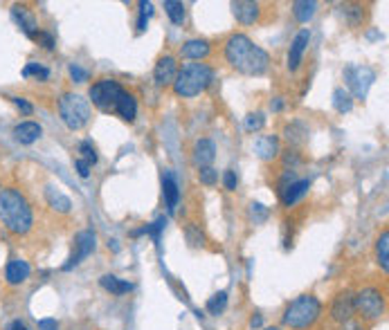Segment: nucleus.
Here are the masks:
<instances>
[{"label":"nucleus","mask_w":389,"mask_h":330,"mask_svg":"<svg viewBox=\"0 0 389 330\" xmlns=\"http://www.w3.org/2000/svg\"><path fill=\"white\" fill-rule=\"evenodd\" d=\"M225 61L241 74L261 76L270 68V57L248 34H232L225 41Z\"/></svg>","instance_id":"f257e3e1"},{"label":"nucleus","mask_w":389,"mask_h":330,"mask_svg":"<svg viewBox=\"0 0 389 330\" xmlns=\"http://www.w3.org/2000/svg\"><path fill=\"white\" fill-rule=\"evenodd\" d=\"M0 220L7 227V232L23 236L34 225V211L30 200L23 191L14 187L0 189Z\"/></svg>","instance_id":"f03ea898"},{"label":"nucleus","mask_w":389,"mask_h":330,"mask_svg":"<svg viewBox=\"0 0 389 330\" xmlns=\"http://www.w3.org/2000/svg\"><path fill=\"white\" fill-rule=\"evenodd\" d=\"M214 81V70L207 63H187L178 70L174 92L183 99L198 97Z\"/></svg>","instance_id":"7ed1b4c3"},{"label":"nucleus","mask_w":389,"mask_h":330,"mask_svg":"<svg viewBox=\"0 0 389 330\" xmlns=\"http://www.w3.org/2000/svg\"><path fill=\"white\" fill-rule=\"evenodd\" d=\"M322 317V301L315 295H302L291 301L281 314V322L291 330H308L313 328Z\"/></svg>","instance_id":"20e7f679"},{"label":"nucleus","mask_w":389,"mask_h":330,"mask_svg":"<svg viewBox=\"0 0 389 330\" xmlns=\"http://www.w3.org/2000/svg\"><path fill=\"white\" fill-rule=\"evenodd\" d=\"M59 115L70 130H81L90 122V101L77 92H66L59 99Z\"/></svg>","instance_id":"39448f33"},{"label":"nucleus","mask_w":389,"mask_h":330,"mask_svg":"<svg viewBox=\"0 0 389 330\" xmlns=\"http://www.w3.org/2000/svg\"><path fill=\"white\" fill-rule=\"evenodd\" d=\"M354 306H356V314L362 317V324H376L385 317V292H380L378 288L367 285L362 288L360 292L354 295Z\"/></svg>","instance_id":"423d86ee"},{"label":"nucleus","mask_w":389,"mask_h":330,"mask_svg":"<svg viewBox=\"0 0 389 330\" xmlns=\"http://www.w3.org/2000/svg\"><path fill=\"white\" fill-rule=\"evenodd\" d=\"M124 92L126 90L122 88V84L115 81V79H99V81L90 86L88 97H90V101H93L95 108H99L101 113L115 115L120 99L124 97Z\"/></svg>","instance_id":"0eeeda50"},{"label":"nucleus","mask_w":389,"mask_h":330,"mask_svg":"<svg viewBox=\"0 0 389 330\" xmlns=\"http://www.w3.org/2000/svg\"><path fill=\"white\" fill-rule=\"evenodd\" d=\"M373 79H376V72L369 65H349L344 70V81L349 84V95L360 101L367 99Z\"/></svg>","instance_id":"6e6552de"},{"label":"nucleus","mask_w":389,"mask_h":330,"mask_svg":"<svg viewBox=\"0 0 389 330\" xmlns=\"http://www.w3.org/2000/svg\"><path fill=\"white\" fill-rule=\"evenodd\" d=\"M95 247H97V236H95V232H90V229L79 232V234L74 236V252L68 258L66 266H63V270L68 272V270L77 268L86 256H90V254L95 252Z\"/></svg>","instance_id":"1a4fd4ad"},{"label":"nucleus","mask_w":389,"mask_h":330,"mask_svg":"<svg viewBox=\"0 0 389 330\" xmlns=\"http://www.w3.org/2000/svg\"><path fill=\"white\" fill-rule=\"evenodd\" d=\"M356 314V306H354V292L351 290H342V292L335 295L333 303H331V319L335 324H346L351 322Z\"/></svg>","instance_id":"9d476101"},{"label":"nucleus","mask_w":389,"mask_h":330,"mask_svg":"<svg viewBox=\"0 0 389 330\" xmlns=\"http://www.w3.org/2000/svg\"><path fill=\"white\" fill-rule=\"evenodd\" d=\"M176 76H178V61L171 55L160 57L153 68V81L160 88H169V86H174Z\"/></svg>","instance_id":"9b49d317"},{"label":"nucleus","mask_w":389,"mask_h":330,"mask_svg":"<svg viewBox=\"0 0 389 330\" xmlns=\"http://www.w3.org/2000/svg\"><path fill=\"white\" fill-rule=\"evenodd\" d=\"M232 14L241 25H254L261 18V5L254 0H235L232 3Z\"/></svg>","instance_id":"f8f14e48"},{"label":"nucleus","mask_w":389,"mask_h":330,"mask_svg":"<svg viewBox=\"0 0 389 330\" xmlns=\"http://www.w3.org/2000/svg\"><path fill=\"white\" fill-rule=\"evenodd\" d=\"M308 189H310V180L308 178H295L293 182H288L286 187L279 191L281 205L283 207H293L295 203H300L302 198L308 193Z\"/></svg>","instance_id":"ddd939ff"},{"label":"nucleus","mask_w":389,"mask_h":330,"mask_svg":"<svg viewBox=\"0 0 389 330\" xmlns=\"http://www.w3.org/2000/svg\"><path fill=\"white\" fill-rule=\"evenodd\" d=\"M308 43H310V32L308 30H300L295 34L291 50H288V70L291 72H295L302 65V59H304V52H306Z\"/></svg>","instance_id":"4468645a"},{"label":"nucleus","mask_w":389,"mask_h":330,"mask_svg":"<svg viewBox=\"0 0 389 330\" xmlns=\"http://www.w3.org/2000/svg\"><path fill=\"white\" fill-rule=\"evenodd\" d=\"M210 52H212V43L207 41V38H189V41L180 47V57L187 61H203L210 57Z\"/></svg>","instance_id":"2eb2a0df"},{"label":"nucleus","mask_w":389,"mask_h":330,"mask_svg":"<svg viewBox=\"0 0 389 330\" xmlns=\"http://www.w3.org/2000/svg\"><path fill=\"white\" fill-rule=\"evenodd\" d=\"M30 279V263L23 258H9L5 266V281L9 285H21Z\"/></svg>","instance_id":"dca6fc26"},{"label":"nucleus","mask_w":389,"mask_h":330,"mask_svg":"<svg viewBox=\"0 0 389 330\" xmlns=\"http://www.w3.org/2000/svg\"><path fill=\"white\" fill-rule=\"evenodd\" d=\"M216 157V144L207 137H201L196 144H193V164L198 169H205V166H212Z\"/></svg>","instance_id":"f3484780"},{"label":"nucleus","mask_w":389,"mask_h":330,"mask_svg":"<svg viewBox=\"0 0 389 330\" xmlns=\"http://www.w3.org/2000/svg\"><path fill=\"white\" fill-rule=\"evenodd\" d=\"M11 18L18 25V28L28 34L30 38H34V34L38 32V23H36V16L32 11L25 7V5H14L11 7Z\"/></svg>","instance_id":"a211bd4d"},{"label":"nucleus","mask_w":389,"mask_h":330,"mask_svg":"<svg viewBox=\"0 0 389 330\" xmlns=\"http://www.w3.org/2000/svg\"><path fill=\"white\" fill-rule=\"evenodd\" d=\"M162 195H164L167 211L174 214L176 207H178V200H180V189H178L176 176L171 173V171H164L162 173Z\"/></svg>","instance_id":"6ab92c4d"},{"label":"nucleus","mask_w":389,"mask_h":330,"mask_svg":"<svg viewBox=\"0 0 389 330\" xmlns=\"http://www.w3.org/2000/svg\"><path fill=\"white\" fill-rule=\"evenodd\" d=\"M254 151H256V155L261 157L264 162L275 160V157L279 155V137L277 135H261V137H256Z\"/></svg>","instance_id":"aec40b11"},{"label":"nucleus","mask_w":389,"mask_h":330,"mask_svg":"<svg viewBox=\"0 0 389 330\" xmlns=\"http://www.w3.org/2000/svg\"><path fill=\"white\" fill-rule=\"evenodd\" d=\"M41 135H43V128H41V124H36V122H21V124L14 128V137H16V142L25 144V147H30V144H34Z\"/></svg>","instance_id":"412c9836"},{"label":"nucleus","mask_w":389,"mask_h":330,"mask_svg":"<svg viewBox=\"0 0 389 330\" xmlns=\"http://www.w3.org/2000/svg\"><path fill=\"white\" fill-rule=\"evenodd\" d=\"M45 200H47V205L52 209L59 211V214H70V211H72V200L63 191H59L57 187H47L45 189Z\"/></svg>","instance_id":"4be33fe9"},{"label":"nucleus","mask_w":389,"mask_h":330,"mask_svg":"<svg viewBox=\"0 0 389 330\" xmlns=\"http://www.w3.org/2000/svg\"><path fill=\"white\" fill-rule=\"evenodd\" d=\"M99 285L106 290V292L115 295V297H122V295H128L133 290V283H128V281H122L118 279V276H113V274H103L101 279H99Z\"/></svg>","instance_id":"5701e85b"},{"label":"nucleus","mask_w":389,"mask_h":330,"mask_svg":"<svg viewBox=\"0 0 389 330\" xmlns=\"http://www.w3.org/2000/svg\"><path fill=\"white\" fill-rule=\"evenodd\" d=\"M376 263H378V268L387 274L389 272V232L383 229L380 236L376 239Z\"/></svg>","instance_id":"b1692460"},{"label":"nucleus","mask_w":389,"mask_h":330,"mask_svg":"<svg viewBox=\"0 0 389 330\" xmlns=\"http://www.w3.org/2000/svg\"><path fill=\"white\" fill-rule=\"evenodd\" d=\"M115 115H120L122 120L128 122V124L135 122V117H137V101H135V97L131 95V92H124V97L120 99Z\"/></svg>","instance_id":"393cba45"},{"label":"nucleus","mask_w":389,"mask_h":330,"mask_svg":"<svg viewBox=\"0 0 389 330\" xmlns=\"http://www.w3.org/2000/svg\"><path fill=\"white\" fill-rule=\"evenodd\" d=\"M315 11H317L315 0H295L293 3V16H295V21H300V23H308L310 18L315 16Z\"/></svg>","instance_id":"a878e982"},{"label":"nucleus","mask_w":389,"mask_h":330,"mask_svg":"<svg viewBox=\"0 0 389 330\" xmlns=\"http://www.w3.org/2000/svg\"><path fill=\"white\" fill-rule=\"evenodd\" d=\"M365 9H367L365 5H358V3L342 5V16H344L349 28H360L362 18H365Z\"/></svg>","instance_id":"bb28decb"},{"label":"nucleus","mask_w":389,"mask_h":330,"mask_svg":"<svg viewBox=\"0 0 389 330\" xmlns=\"http://www.w3.org/2000/svg\"><path fill=\"white\" fill-rule=\"evenodd\" d=\"M333 108L338 110L340 115L354 110V97L349 95V90H344V88H335L333 90Z\"/></svg>","instance_id":"cd10ccee"},{"label":"nucleus","mask_w":389,"mask_h":330,"mask_svg":"<svg viewBox=\"0 0 389 330\" xmlns=\"http://www.w3.org/2000/svg\"><path fill=\"white\" fill-rule=\"evenodd\" d=\"M164 11H167V16H169V21L174 25H183L185 23V5L183 3H178V0H164L162 3Z\"/></svg>","instance_id":"c85d7f7f"},{"label":"nucleus","mask_w":389,"mask_h":330,"mask_svg":"<svg viewBox=\"0 0 389 330\" xmlns=\"http://www.w3.org/2000/svg\"><path fill=\"white\" fill-rule=\"evenodd\" d=\"M207 312L210 314H220L225 308H227V292L225 290H220V292H216L210 301H207Z\"/></svg>","instance_id":"c756f323"},{"label":"nucleus","mask_w":389,"mask_h":330,"mask_svg":"<svg viewBox=\"0 0 389 330\" xmlns=\"http://www.w3.org/2000/svg\"><path fill=\"white\" fill-rule=\"evenodd\" d=\"M79 157H81V160L84 162H88L90 166H95L97 164V160H99V155H97V149L93 147V142H90V140H84L81 144H79Z\"/></svg>","instance_id":"7c9ffc66"},{"label":"nucleus","mask_w":389,"mask_h":330,"mask_svg":"<svg viewBox=\"0 0 389 330\" xmlns=\"http://www.w3.org/2000/svg\"><path fill=\"white\" fill-rule=\"evenodd\" d=\"M164 225H167V220H164V218H158L155 222H151V225H147L145 229L133 232V236H140V234H151V236H153V241H155V245L160 247V234H162Z\"/></svg>","instance_id":"2f4dec72"},{"label":"nucleus","mask_w":389,"mask_h":330,"mask_svg":"<svg viewBox=\"0 0 389 330\" xmlns=\"http://www.w3.org/2000/svg\"><path fill=\"white\" fill-rule=\"evenodd\" d=\"M266 126V115L264 113H250L245 117V130L248 133H256V130H261Z\"/></svg>","instance_id":"473e14b6"},{"label":"nucleus","mask_w":389,"mask_h":330,"mask_svg":"<svg viewBox=\"0 0 389 330\" xmlns=\"http://www.w3.org/2000/svg\"><path fill=\"white\" fill-rule=\"evenodd\" d=\"M23 76L28 79V76H36V79H41V81H45V79L50 76V70L45 68V65L41 63H28L23 68Z\"/></svg>","instance_id":"72a5a7b5"},{"label":"nucleus","mask_w":389,"mask_h":330,"mask_svg":"<svg viewBox=\"0 0 389 330\" xmlns=\"http://www.w3.org/2000/svg\"><path fill=\"white\" fill-rule=\"evenodd\" d=\"M151 16H153V3H147V0H142V3H140V18H137V32H145L147 30Z\"/></svg>","instance_id":"f704fd0d"},{"label":"nucleus","mask_w":389,"mask_h":330,"mask_svg":"<svg viewBox=\"0 0 389 330\" xmlns=\"http://www.w3.org/2000/svg\"><path fill=\"white\" fill-rule=\"evenodd\" d=\"M185 239L191 247H203L205 245V234L196 225H187L185 227Z\"/></svg>","instance_id":"c9c22d12"},{"label":"nucleus","mask_w":389,"mask_h":330,"mask_svg":"<svg viewBox=\"0 0 389 330\" xmlns=\"http://www.w3.org/2000/svg\"><path fill=\"white\" fill-rule=\"evenodd\" d=\"M300 128V122H295V124H291L288 128H286V140H288V144H295V147H300V144H304L306 142V135H308V130H297Z\"/></svg>","instance_id":"e433bc0d"},{"label":"nucleus","mask_w":389,"mask_h":330,"mask_svg":"<svg viewBox=\"0 0 389 330\" xmlns=\"http://www.w3.org/2000/svg\"><path fill=\"white\" fill-rule=\"evenodd\" d=\"M250 216H252V220H254V225H261V222L268 220L270 209H268L266 205H261V203H252V205H250Z\"/></svg>","instance_id":"4c0bfd02"},{"label":"nucleus","mask_w":389,"mask_h":330,"mask_svg":"<svg viewBox=\"0 0 389 330\" xmlns=\"http://www.w3.org/2000/svg\"><path fill=\"white\" fill-rule=\"evenodd\" d=\"M198 180H201V184H205V187H214V184L218 182V171L212 166L198 169Z\"/></svg>","instance_id":"58836bf2"},{"label":"nucleus","mask_w":389,"mask_h":330,"mask_svg":"<svg viewBox=\"0 0 389 330\" xmlns=\"http://www.w3.org/2000/svg\"><path fill=\"white\" fill-rule=\"evenodd\" d=\"M70 76H72V81H74V84H86L88 79H90L88 70H84L81 65H77V63L70 65Z\"/></svg>","instance_id":"ea45409f"},{"label":"nucleus","mask_w":389,"mask_h":330,"mask_svg":"<svg viewBox=\"0 0 389 330\" xmlns=\"http://www.w3.org/2000/svg\"><path fill=\"white\" fill-rule=\"evenodd\" d=\"M34 41L36 43H41L45 50H55V36H52V34H47V32H43V30H38L36 34H34Z\"/></svg>","instance_id":"a19ab883"},{"label":"nucleus","mask_w":389,"mask_h":330,"mask_svg":"<svg viewBox=\"0 0 389 330\" xmlns=\"http://www.w3.org/2000/svg\"><path fill=\"white\" fill-rule=\"evenodd\" d=\"M7 99H9L11 103H14V106H16V108H18L23 115H32V113H34V106H32L28 99H23V97H14V95L7 97Z\"/></svg>","instance_id":"79ce46f5"},{"label":"nucleus","mask_w":389,"mask_h":330,"mask_svg":"<svg viewBox=\"0 0 389 330\" xmlns=\"http://www.w3.org/2000/svg\"><path fill=\"white\" fill-rule=\"evenodd\" d=\"M223 184H225V189H227V191H237V184H239V176H237V171L227 169L225 173H223Z\"/></svg>","instance_id":"37998d69"},{"label":"nucleus","mask_w":389,"mask_h":330,"mask_svg":"<svg viewBox=\"0 0 389 330\" xmlns=\"http://www.w3.org/2000/svg\"><path fill=\"white\" fill-rule=\"evenodd\" d=\"M74 169H77V173H79L81 178H88L90 176V169H93V166H90L88 162H84L81 157H77V160H74Z\"/></svg>","instance_id":"c03bdc74"},{"label":"nucleus","mask_w":389,"mask_h":330,"mask_svg":"<svg viewBox=\"0 0 389 330\" xmlns=\"http://www.w3.org/2000/svg\"><path fill=\"white\" fill-rule=\"evenodd\" d=\"M38 330H59V322H57V319H50V317H45V319L38 322Z\"/></svg>","instance_id":"a18cd8bd"},{"label":"nucleus","mask_w":389,"mask_h":330,"mask_svg":"<svg viewBox=\"0 0 389 330\" xmlns=\"http://www.w3.org/2000/svg\"><path fill=\"white\" fill-rule=\"evenodd\" d=\"M340 330H367V324H362V322H356V319H351V322L342 324V328H340Z\"/></svg>","instance_id":"49530a36"},{"label":"nucleus","mask_w":389,"mask_h":330,"mask_svg":"<svg viewBox=\"0 0 389 330\" xmlns=\"http://www.w3.org/2000/svg\"><path fill=\"white\" fill-rule=\"evenodd\" d=\"M7 330H30V328H28V324H25V322L14 319V322H11V324L7 326Z\"/></svg>","instance_id":"de8ad7c7"},{"label":"nucleus","mask_w":389,"mask_h":330,"mask_svg":"<svg viewBox=\"0 0 389 330\" xmlns=\"http://www.w3.org/2000/svg\"><path fill=\"white\" fill-rule=\"evenodd\" d=\"M250 326H252V328H259V326H261V317H252V319H250Z\"/></svg>","instance_id":"09e8293b"},{"label":"nucleus","mask_w":389,"mask_h":330,"mask_svg":"<svg viewBox=\"0 0 389 330\" xmlns=\"http://www.w3.org/2000/svg\"><path fill=\"white\" fill-rule=\"evenodd\" d=\"M281 106H283V101H281V99H277V101H275V106H272V108H275V110H281Z\"/></svg>","instance_id":"8fccbe9b"},{"label":"nucleus","mask_w":389,"mask_h":330,"mask_svg":"<svg viewBox=\"0 0 389 330\" xmlns=\"http://www.w3.org/2000/svg\"><path fill=\"white\" fill-rule=\"evenodd\" d=\"M266 330H281V328H275V326H272V328H266Z\"/></svg>","instance_id":"3c124183"}]
</instances>
